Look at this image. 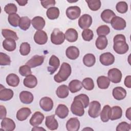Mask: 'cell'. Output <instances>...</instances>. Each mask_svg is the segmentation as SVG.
Instances as JSON below:
<instances>
[{
    "label": "cell",
    "instance_id": "4dcf8cb0",
    "mask_svg": "<svg viewBox=\"0 0 131 131\" xmlns=\"http://www.w3.org/2000/svg\"><path fill=\"white\" fill-rule=\"evenodd\" d=\"M6 81L8 85L12 87H16L19 84L20 80L17 75L11 73L7 76Z\"/></svg>",
    "mask_w": 131,
    "mask_h": 131
},
{
    "label": "cell",
    "instance_id": "6da1fadb",
    "mask_svg": "<svg viewBox=\"0 0 131 131\" xmlns=\"http://www.w3.org/2000/svg\"><path fill=\"white\" fill-rule=\"evenodd\" d=\"M113 41V49L117 54H124L128 51L129 47L124 35L121 34L116 35L114 37Z\"/></svg>",
    "mask_w": 131,
    "mask_h": 131
},
{
    "label": "cell",
    "instance_id": "836d02e7",
    "mask_svg": "<svg viewBox=\"0 0 131 131\" xmlns=\"http://www.w3.org/2000/svg\"><path fill=\"white\" fill-rule=\"evenodd\" d=\"M97 83L99 88L101 89H106L110 84V80L108 77L105 76H100L97 79Z\"/></svg>",
    "mask_w": 131,
    "mask_h": 131
},
{
    "label": "cell",
    "instance_id": "f546056e",
    "mask_svg": "<svg viewBox=\"0 0 131 131\" xmlns=\"http://www.w3.org/2000/svg\"><path fill=\"white\" fill-rule=\"evenodd\" d=\"M82 82L77 79L72 80L69 84V90L72 93H76L79 91L82 88Z\"/></svg>",
    "mask_w": 131,
    "mask_h": 131
},
{
    "label": "cell",
    "instance_id": "b9f144b4",
    "mask_svg": "<svg viewBox=\"0 0 131 131\" xmlns=\"http://www.w3.org/2000/svg\"><path fill=\"white\" fill-rule=\"evenodd\" d=\"M89 8L92 11L98 10L101 6L100 0H85Z\"/></svg>",
    "mask_w": 131,
    "mask_h": 131
},
{
    "label": "cell",
    "instance_id": "1f68e13d",
    "mask_svg": "<svg viewBox=\"0 0 131 131\" xmlns=\"http://www.w3.org/2000/svg\"><path fill=\"white\" fill-rule=\"evenodd\" d=\"M3 47L4 48V49L7 51H13L16 49V42L15 40L13 39H6L3 42Z\"/></svg>",
    "mask_w": 131,
    "mask_h": 131
},
{
    "label": "cell",
    "instance_id": "ab89813d",
    "mask_svg": "<svg viewBox=\"0 0 131 131\" xmlns=\"http://www.w3.org/2000/svg\"><path fill=\"white\" fill-rule=\"evenodd\" d=\"M31 20L27 16H23L20 17L19 23V28L24 31L28 30L31 25Z\"/></svg>",
    "mask_w": 131,
    "mask_h": 131
},
{
    "label": "cell",
    "instance_id": "52a82bcc",
    "mask_svg": "<svg viewBox=\"0 0 131 131\" xmlns=\"http://www.w3.org/2000/svg\"><path fill=\"white\" fill-rule=\"evenodd\" d=\"M92 24V18L88 14L82 15L78 20V25L80 28L85 30L89 28Z\"/></svg>",
    "mask_w": 131,
    "mask_h": 131
},
{
    "label": "cell",
    "instance_id": "7402d4cb",
    "mask_svg": "<svg viewBox=\"0 0 131 131\" xmlns=\"http://www.w3.org/2000/svg\"><path fill=\"white\" fill-rule=\"evenodd\" d=\"M19 99L23 103L29 104L33 102L34 97L31 92L25 91L20 93Z\"/></svg>",
    "mask_w": 131,
    "mask_h": 131
},
{
    "label": "cell",
    "instance_id": "7c38bea8",
    "mask_svg": "<svg viewBox=\"0 0 131 131\" xmlns=\"http://www.w3.org/2000/svg\"><path fill=\"white\" fill-rule=\"evenodd\" d=\"M40 107L46 112L51 111L53 107L54 103L52 99L48 97H44L39 101Z\"/></svg>",
    "mask_w": 131,
    "mask_h": 131
},
{
    "label": "cell",
    "instance_id": "ffe728a7",
    "mask_svg": "<svg viewBox=\"0 0 131 131\" xmlns=\"http://www.w3.org/2000/svg\"><path fill=\"white\" fill-rule=\"evenodd\" d=\"M31 24L34 28L38 31L42 30L46 25V22L43 17L35 16L31 20Z\"/></svg>",
    "mask_w": 131,
    "mask_h": 131
},
{
    "label": "cell",
    "instance_id": "cb8c5ba5",
    "mask_svg": "<svg viewBox=\"0 0 131 131\" xmlns=\"http://www.w3.org/2000/svg\"><path fill=\"white\" fill-rule=\"evenodd\" d=\"M66 54L69 59L75 60L79 56V50L75 46H70L67 49Z\"/></svg>",
    "mask_w": 131,
    "mask_h": 131
},
{
    "label": "cell",
    "instance_id": "30bf717a",
    "mask_svg": "<svg viewBox=\"0 0 131 131\" xmlns=\"http://www.w3.org/2000/svg\"><path fill=\"white\" fill-rule=\"evenodd\" d=\"M99 60L103 66H108L114 63L115 57L110 52H106L102 54L100 56Z\"/></svg>",
    "mask_w": 131,
    "mask_h": 131
},
{
    "label": "cell",
    "instance_id": "f35d334b",
    "mask_svg": "<svg viewBox=\"0 0 131 131\" xmlns=\"http://www.w3.org/2000/svg\"><path fill=\"white\" fill-rule=\"evenodd\" d=\"M20 17L17 13H13L9 14L8 17V20L10 25L14 27L19 26V23Z\"/></svg>",
    "mask_w": 131,
    "mask_h": 131
},
{
    "label": "cell",
    "instance_id": "60d3db41",
    "mask_svg": "<svg viewBox=\"0 0 131 131\" xmlns=\"http://www.w3.org/2000/svg\"><path fill=\"white\" fill-rule=\"evenodd\" d=\"M2 34L3 36L6 39L11 38L17 40L18 39V37L16 33L12 30L9 29H3L2 30Z\"/></svg>",
    "mask_w": 131,
    "mask_h": 131
},
{
    "label": "cell",
    "instance_id": "11a10c76",
    "mask_svg": "<svg viewBox=\"0 0 131 131\" xmlns=\"http://www.w3.org/2000/svg\"><path fill=\"white\" fill-rule=\"evenodd\" d=\"M0 119H3L6 117L7 111L5 107L2 105H0Z\"/></svg>",
    "mask_w": 131,
    "mask_h": 131
},
{
    "label": "cell",
    "instance_id": "f1b7e54d",
    "mask_svg": "<svg viewBox=\"0 0 131 131\" xmlns=\"http://www.w3.org/2000/svg\"><path fill=\"white\" fill-rule=\"evenodd\" d=\"M100 16L104 22L109 24L111 23L112 18L116 16V15L115 13L112 10L105 9L101 13Z\"/></svg>",
    "mask_w": 131,
    "mask_h": 131
},
{
    "label": "cell",
    "instance_id": "816d5d0a",
    "mask_svg": "<svg viewBox=\"0 0 131 131\" xmlns=\"http://www.w3.org/2000/svg\"><path fill=\"white\" fill-rule=\"evenodd\" d=\"M75 97L76 98L79 99L82 102L84 108H86L88 106L89 104L90 100H89V97L86 95L84 94H81L79 95L75 96Z\"/></svg>",
    "mask_w": 131,
    "mask_h": 131
},
{
    "label": "cell",
    "instance_id": "4316f807",
    "mask_svg": "<svg viewBox=\"0 0 131 131\" xmlns=\"http://www.w3.org/2000/svg\"><path fill=\"white\" fill-rule=\"evenodd\" d=\"M65 38L67 41L70 42L76 41L78 37V34L77 31L73 28L68 29L64 34Z\"/></svg>",
    "mask_w": 131,
    "mask_h": 131
},
{
    "label": "cell",
    "instance_id": "681fc988",
    "mask_svg": "<svg viewBox=\"0 0 131 131\" xmlns=\"http://www.w3.org/2000/svg\"><path fill=\"white\" fill-rule=\"evenodd\" d=\"M19 73L23 76H27L32 74L31 68L28 65H23L19 67Z\"/></svg>",
    "mask_w": 131,
    "mask_h": 131
},
{
    "label": "cell",
    "instance_id": "bcb514c9",
    "mask_svg": "<svg viewBox=\"0 0 131 131\" xmlns=\"http://www.w3.org/2000/svg\"><path fill=\"white\" fill-rule=\"evenodd\" d=\"M97 35L99 36H105L108 35L110 32V29L106 25H102L99 26L96 30Z\"/></svg>",
    "mask_w": 131,
    "mask_h": 131
},
{
    "label": "cell",
    "instance_id": "d6986e66",
    "mask_svg": "<svg viewBox=\"0 0 131 131\" xmlns=\"http://www.w3.org/2000/svg\"><path fill=\"white\" fill-rule=\"evenodd\" d=\"M46 126L48 129L51 130H56L58 127V123L55 118V115L48 116L46 117Z\"/></svg>",
    "mask_w": 131,
    "mask_h": 131
},
{
    "label": "cell",
    "instance_id": "74e56055",
    "mask_svg": "<svg viewBox=\"0 0 131 131\" xmlns=\"http://www.w3.org/2000/svg\"><path fill=\"white\" fill-rule=\"evenodd\" d=\"M111 107L108 105H105L102 108L101 113H100V119L103 122H107L110 118V113L111 111Z\"/></svg>",
    "mask_w": 131,
    "mask_h": 131
},
{
    "label": "cell",
    "instance_id": "f5cc1de1",
    "mask_svg": "<svg viewBox=\"0 0 131 131\" xmlns=\"http://www.w3.org/2000/svg\"><path fill=\"white\" fill-rule=\"evenodd\" d=\"M130 129V124L123 121L120 122L116 127L117 131H128Z\"/></svg>",
    "mask_w": 131,
    "mask_h": 131
},
{
    "label": "cell",
    "instance_id": "7bdbcfd3",
    "mask_svg": "<svg viewBox=\"0 0 131 131\" xmlns=\"http://www.w3.org/2000/svg\"><path fill=\"white\" fill-rule=\"evenodd\" d=\"M82 86L88 91H91L94 88V83L93 80L89 77L84 78L82 82Z\"/></svg>",
    "mask_w": 131,
    "mask_h": 131
},
{
    "label": "cell",
    "instance_id": "277c9868",
    "mask_svg": "<svg viewBox=\"0 0 131 131\" xmlns=\"http://www.w3.org/2000/svg\"><path fill=\"white\" fill-rule=\"evenodd\" d=\"M65 39L64 33L58 28H55L51 35V41L52 43L56 45L62 44Z\"/></svg>",
    "mask_w": 131,
    "mask_h": 131
},
{
    "label": "cell",
    "instance_id": "7dc6e473",
    "mask_svg": "<svg viewBox=\"0 0 131 131\" xmlns=\"http://www.w3.org/2000/svg\"><path fill=\"white\" fill-rule=\"evenodd\" d=\"M81 35L83 40L86 41H90L93 38L94 33L92 30L87 29L82 31Z\"/></svg>",
    "mask_w": 131,
    "mask_h": 131
},
{
    "label": "cell",
    "instance_id": "5bb4252c",
    "mask_svg": "<svg viewBox=\"0 0 131 131\" xmlns=\"http://www.w3.org/2000/svg\"><path fill=\"white\" fill-rule=\"evenodd\" d=\"M34 41L38 45H44L48 41V35L43 30L37 31L34 35Z\"/></svg>",
    "mask_w": 131,
    "mask_h": 131
},
{
    "label": "cell",
    "instance_id": "c3c4849f",
    "mask_svg": "<svg viewBox=\"0 0 131 131\" xmlns=\"http://www.w3.org/2000/svg\"><path fill=\"white\" fill-rule=\"evenodd\" d=\"M11 63V59L10 57L5 53H0V65L7 66L10 65Z\"/></svg>",
    "mask_w": 131,
    "mask_h": 131
},
{
    "label": "cell",
    "instance_id": "8992f818",
    "mask_svg": "<svg viewBox=\"0 0 131 131\" xmlns=\"http://www.w3.org/2000/svg\"><path fill=\"white\" fill-rule=\"evenodd\" d=\"M108 78L109 80L114 83H119L122 79V73L117 68H113L108 71Z\"/></svg>",
    "mask_w": 131,
    "mask_h": 131
},
{
    "label": "cell",
    "instance_id": "d6a6232c",
    "mask_svg": "<svg viewBox=\"0 0 131 131\" xmlns=\"http://www.w3.org/2000/svg\"><path fill=\"white\" fill-rule=\"evenodd\" d=\"M56 94L59 98H66L68 96L69 94V88L65 84L61 85L57 88L56 91Z\"/></svg>",
    "mask_w": 131,
    "mask_h": 131
},
{
    "label": "cell",
    "instance_id": "e575fe53",
    "mask_svg": "<svg viewBox=\"0 0 131 131\" xmlns=\"http://www.w3.org/2000/svg\"><path fill=\"white\" fill-rule=\"evenodd\" d=\"M108 41L105 36H99L97 38L95 45L97 49L100 50H104L107 46Z\"/></svg>",
    "mask_w": 131,
    "mask_h": 131
},
{
    "label": "cell",
    "instance_id": "7a4b0ae2",
    "mask_svg": "<svg viewBox=\"0 0 131 131\" xmlns=\"http://www.w3.org/2000/svg\"><path fill=\"white\" fill-rule=\"evenodd\" d=\"M72 72L71 67L68 63H62L58 73L54 75V79L58 83H61L67 80Z\"/></svg>",
    "mask_w": 131,
    "mask_h": 131
},
{
    "label": "cell",
    "instance_id": "d590c367",
    "mask_svg": "<svg viewBox=\"0 0 131 131\" xmlns=\"http://www.w3.org/2000/svg\"><path fill=\"white\" fill-rule=\"evenodd\" d=\"M96 62V58L93 54L89 53L85 54L83 58L84 64L88 67H91L94 65Z\"/></svg>",
    "mask_w": 131,
    "mask_h": 131
},
{
    "label": "cell",
    "instance_id": "680465c9",
    "mask_svg": "<svg viewBox=\"0 0 131 131\" xmlns=\"http://www.w3.org/2000/svg\"><path fill=\"white\" fill-rule=\"evenodd\" d=\"M126 117L127 118V119H128V120H130V107H129L128 109L126 110Z\"/></svg>",
    "mask_w": 131,
    "mask_h": 131
},
{
    "label": "cell",
    "instance_id": "ee69618b",
    "mask_svg": "<svg viewBox=\"0 0 131 131\" xmlns=\"http://www.w3.org/2000/svg\"><path fill=\"white\" fill-rule=\"evenodd\" d=\"M31 47L29 43L27 42H23L19 48V52L21 55L26 56L28 55L30 52Z\"/></svg>",
    "mask_w": 131,
    "mask_h": 131
},
{
    "label": "cell",
    "instance_id": "94428289",
    "mask_svg": "<svg viewBox=\"0 0 131 131\" xmlns=\"http://www.w3.org/2000/svg\"><path fill=\"white\" fill-rule=\"evenodd\" d=\"M88 129H89V130H90V129L93 130V129H91V128H84L83 130H88Z\"/></svg>",
    "mask_w": 131,
    "mask_h": 131
},
{
    "label": "cell",
    "instance_id": "603a6c76",
    "mask_svg": "<svg viewBox=\"0 0 131 131\" xmlns=\"http://www.w3.org/2000/svg\"><path fill=\"white\" fill-rule=\"evenodd\" d=\"M122 116V110L119 106H114L111 108L109 118L111 120L120 119Z\"/></svg>",
    "mask_w": 131,
    "mask_h": 131
},
{
    "label": "cell",
    "instance_id": "484cf974",
    "mask_svg": "<svg viewBox=\"0 0 131 131\" xmlns=\"http://www.w3.org/2000/svg\"><path fill=\"white\" fill-rule=\"evenodd\" d=\"M69 110L68 107L63 104H59L55 110V114L61 119H64L69 114Z\"/></svg>",
    "mask_w": 131,
    "mask_h": 131
},
{
    "label": "cell",
    "instance_id": "8fae6325",
    "mask_svg": "<svg viewBox=\"0 0 131 131\" xmlns=\"http://www.w3.org/2000/svg\"><path fill=\"white\" fill-rule=\"evenodd\" d=\"M49 64V66L48 67V71L50 74L52 75L59 68L60 66V60L57 56L53 55L50 58Z\"/></svg>",
    "mask_w": 131,
    "mask_h": 131
},
{
    "label": "cell",
    "instance_id": "d4e9b609",
    "mask_svg": "<svg viewBox=\"0 0 131 131\" xmlns=\"http://www.w3.org/2000/svg\"><path fill=\"white\" fill-rule=\"evenodd\" d=\"M31 114V110L28 107H22L17 112L16 115V119L20 121H24Z\"/></svg>",
    "mask_w": 131,
    "mask_h": 131
},
{
    "label": "cell",
    "instance_id": "83f0119b",
    "mask_svg": "<svg viewBox=\"0 0 131 131\" xmlns=\"http://www.w3.org/2000/svg\"><path fill=\"white\" fill-rule=\"evenodd\" d=\"M24 85L29 88L32 89L35 88L37 84V79L36 77L33 75H30L26 76L24 79Z\"/></svg>",
    "mask_w": 131,
    "mask_h": 131
},
{
    "label": "cell",
    "instance_id": "f6af8a7d",
    "mask_svg": "<svg viewBox=\"0 0 131 131\" xmlns=\"http://www.w3.org/2000/svg\"><path fill=\"white\" fill-rule=\"evenodd\" d=\"M116 9L120 13H125L128 10L127 4L123 1L119 2L116 4Z\"/></svg>",
    "mask_w": 131,
    "mask_h": 131
},
{
    "label": "cell",
    "instance_id": "5b68a950",
    "mask_svg": "<svg viewBox=\"0 0 131 131\" xmlns=\"http://www.w3.org/2000/svg\"><path fill=\"white\" fill-rule=\"evenodd\" d=\"M101 104L97 101H93L89 104L88 110L89 115L93 118H96L100 115Z\"/></svg>",
    "mask_w": 131,
    "mask_h": 131
},
{
    "label": "cell",
    "instance_id": "e0dca14e",
    "mask_svg": "<svg viewBox=\"0 0 131 131\" xmlns=\"http://www.w3.org/2000/svg\"><path fill=\"white\" fill-rule=\"evenodd\" d=\"M45 116L40 112H35L30 119V124L33 126H37L40 124L43 121Z\"/></svg>",
    "mask_w": 131,
    "mask_h": 131
},
{
    "label": "cell",
    "instance_id": "44dd1931",
    "mask_svg": "<svg viewBox=\"0 0 131 131\" xmlns=\"http://www.w3.org/2000/svg\"><path fill=\"white\" fill-rule=\"evenodd\" d=\"M114 98L117 100H121L125 98L126 96V90L121 86H117L113 90L112 92Z\"/></svg>",
    "mask_w": 131,
    "mask_h": 131
},
{
    "label": "cell",
    "instance_id": "9f6ffc18",
    "mask_svg": "<svg viewBox=\"0 0 131 131\" xmlns=\"http://www.w3.org/2000/svg\"><path fill=\"white\" fill-rule=\"evenodd\" d=\"M124 84L128 88H131V76H127L124 80Z\"/></svg>",
    "mask_w": 131,
    "mask_h": 131
},
{
    "label": "cell",
    "instance_id": "9c48e42d",
    "mask_svg": "<svg viewBox=\"0 0 131 131\" xmlns=\"http://www.w3.org/2000/svg\"><path fill=\"white\" fill-rule=\"evenodd\" d=\"M81 14V9L78 6H70L67 9V16L71 20H74L78 18Z\"/></svg>",
    "mask_w": 131,
    "mask_h": 131
},
{
    "label": "cell",
    "instance_id": "2e32d148",
    "mask_svg": "<svg viewBox=\"0 0 131 131\" xmlns=\"http://www.w3.org/2000/svg\"><path fill=\"white\" fill-rule=\"evenodd\" d=\"M13 91L10 89H7L1 84L0 100L2 101H8L13 97Z\"/></svg>",
    "mask_w": 131,
    "mask_h": 131
},
{
    "label": "cell",
    "instance_id": "db71d44e",
    "mask_svg": "<svg viewBox=\"0 0 131 131\" xmlns=\"http://www.w3.org/2000/svg\"><path fill=\"white\" fill-rule=\"evenodd\" d=\"M41 5L45 9H49L51 7H54L55 5L56 2L54 0H48V1H40Z\"/></svg>",
    "mask_w": 131,
    "mask_h": 131
},
{
    "label": "cell",
    "instance_id": "ac0fdd59",
    "mask_svg": "<svg viewBox=\"0 0 131 131\" xmlns=\"http://www.w3.org/2000/svg\"><path fill=\"white\" fill-rule=\"evenodd\" d=\"M80 125L77 118H71L67 122L66 128L68 131H77L80 128Z\"/></svg>",
    "mask_w": 131,
    "mask_h": 131
},
{
    "label": "cell",
    "instance_id": "91938a15",
    "mask_svg": "<svg viewBox=\"0 0 131 131\" xmlns=\"http://www.w3.org/2000/svg\"><path fill=\"white\" fill-rule=\"evenodd\" d=\"M46 130V129L43 128H42L40 127H36V126H34V127L32 129V130Z\"/></svg>",
    "mask_w": 131,
    "mask_h": 131
},
{
    "label": "cell",
    "instance_id": "f907efd6",
    "mask_svg": "<svg viewBox=\"0 0 131 131\" xmlns=\"http://www.w3.org/2000/svg\"><path fill=\"white\" fill-rule=\"evenodd\" d=\"M17 9L16 6L13 3H9L7 4L4 7V11L7 14H11L15 13L17 12Z\"/></svg>",
    "mask_w": 131,
    "mask_h": 131
},
{
    "label": "cell",
    "instance_id": "4fadbf2b",
    "mask_svg": "<svg viewBox=\"0 0 131 131\" xmlns=\"http://www.w3.org/2000/svg\"><path fill=\"white\" fill-rule=\"evenodd\" d=\"M1 128L5 131H12L14 130L15 128V123L14 121L9 118H5L2 119V121L1 123Z\"/></svg>",
    "mask_w": 131,
    "mask_h": 131
},
{
    "label": "cell",
    "instance_id": "9a60e30c",
    "mask_svg": "<svg viewBox=\"0 0 131 131\" xmlns=\"http://www.w3.org/2000/svg\"><path fill=\"white\" fill-rule=\"evenodd\" d=\"M44 59L43 56L35 55L26 62V64L31 68H35L41 65L44 61Z\"/></svg>",
    "mask_w": 131,
    "mask_h": 131
},
{
    "label": "cell",
    "instance_id": "6f0895ef",
    "mask_svg": "<svg viewBox=\"0 0 131 131\" xmlns=\"http://www.w3.org/2000/svg\"><path fill=\"white\" fill-rule=\"evenodd\" d=\"M16 2L18 4V5L19 6H25L28 3L27 1H24V0H20V1L16 0Z\"/></svg>",
    "mask_w": 131,
    "mask_h": 131
},
{
    "label": "cell",
    "instance_id": "3957f363",
    "mask_svg": "<svg viewBox=\"0 0 131 131\" xmlns=\"http://www.w3.org/2000/svg\"><path fill=\"white\" fill-rule=\"evenodd\" d=\"M84 107L82 102L79 99L75 97L71 106L72 113L75 115L81 117L84 115Z\"/></svg>",
    "mask_w": 131,
    "mask_h": 131
},
{
    "label": "cell",
    "instance_id": "8d00e7d4",
    "mask_svg": "<svg viewBox=\"0 0 131 131\" xmlns=\"http://www.w3.org/2000/svg\"><path fill=\"white\" fill-rule=\"evenodd\" d=\"M47 17L51 20L57 19L59 16V10L58 8L53 7L49 8L46 12Z\"/></svg>",
    "mask_w": 131,
    "mask_h": 131
},
{
    "label": "cell",
    "instance_id": "ba28073f",
    "mask_svg": "<svg viewBox=\"0 0 131 131\" xmlns=\"http://www.w3.org/2000/svg\"><path fill=\"white\" fill-rule=\"evenodd\" d=\"M111 24L112 27L116 30H123L126 26L125 20L123 18L117 16L112 18Z\"/></svg>",
    "mask_w": 131,
    "mask_h": 131
}]
</instances>
